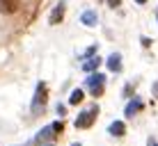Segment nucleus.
I'll use <instances>...</instances> for the list:
<instances>
[{
    "label": "nucleus",
    "instance_id": "f257e3e1",
    "mask_svg": "<svg viewBox=\"0 0 158 146\" xmlns=\"http://www.w3.org/2000/svg\"><path fill=\"white\" fill-rule=\"evenodd\" d=\"M96 114H99V107L96 105H92L89 110H85V112H80V116L76 119V128H89L92 123H94V119H96Z\"/></svg>",
    "mask_w": 158,
    "mask_h": 146
},
{
    "label": "nucleus",
    "instance_id": "f03ea898",
    "mask_svg": "<svg viewBox=\"0 0 158 146\" xmlns=\"http://www.w3.org/2000/svg\"><path fill=\"white\" fill-rule=\"evenodd\" d=\"M103 82H106V78H103L101 73H92L89 78H87V87H89V91H92V96H99L103 94Z\"/></svg>",
    "mask_w": 158,
    "mask_h": 146
},
{
    "label": "nucleus",
    "instance_id": "7ed1b4c3",
    "mask_svg": "<svg viewBox=\"0 0 158 146\" xmlns=\"http://www.w3.org/2000/svg\"><path fill=\"white\" fill-rule=\"evenodd\" d=\"M44 105H46V85L39 82L37 85V94H35V98H32V112L39 114L44 110Z\"/></svg>",
    "mask_w": 158,
    "mask_h": 146
},
{
    "label": "nucleus",
    "instance_id": "20e7f679",
    "mask_svg": "<svg viewBox=\"0 0 158 146\" xmlns=\"http://www.w3.org/2000/svg\"><path fill=\"white\" fill-rule=\"evenodd\" d=\"M142 107H144V105H142V98L133 96V98L128 101V105H126V110H124V114H126V116H133V114H138Z\"/></svg>",
    "mask_w": 158,
    "mask_h": 146
},
{
    "label": "nucleus",
    "instance_id": "39448f33",
    "mask_svg": "<svg viewBox=\"0 0 158 146\" xmlns=\"http://www.w3.org/2000/svg\"><path fill=\"white\" fill-rule=\"evenodd\" d=\"M64 7H67V2H64V0H60V2L55 5V9H53L51 12V25H57L60 21H62V16H64Z\"/></svg>",
    "mask_w": 158,
    "mask_h": 146
},
{
    "label": "nucleus",
    "instance_id": "423d86ee",
    "mask_svg": "<svg viewBox=\"0 0 158 146\" xmlns=\"http://www.w3.org/2000/svg\"><path fill=\"white\" fill-rule=\"evenodd\" d=\"M106 64H108V69H110L112 73H119L122 71V55H119V53H112V55L106 59Z\"/></svg>",
    "mask_w": 158,
    "mask_h": 146
},
{
    "label": "nucleus",
    "instance_id": "0eeeda50",
    "mask_svg": "<svg viewBox=\"0 0 158 146\" xmlns=\"http://www.w3.org/2000/svg\"><path fill=\"white\" fill-rule=\"evenodd\" d=\"M108 132H110L112 137H124V135H126V126H124V121H112L110 128H108Z\"/></svg>",
    "mask_w": 158,
    "mask_h": 146
},
{
    "label": "nucleus",
    "instance_id": "6e6552de",
    "mask_svg": "<svg viewBox=\"0 0 158 146\" xmlns=\"http://www.w3.org/2000/svg\"><path fill=\"white\" fill-rule=\"evenodd\" d=\"M53 137V126H46V128H44V130H39V135H37V137L35 139H32V144H44V142H48V139H51Z\"/></svg>",
    "mask_w": 158,
    "mask_h": 146
},
{
    "label": "nucleus",
    "instance_id": "1a4fd4ad",
    "mask_svg": "<svg viewBox=\"0 0 158 146\" xmlns=\"http://www.w3.org/2000/svg\"><path fill=\"white\" fill-rule=\"evenodd\" d=\"M80 21H83L85 25H96V12H92V9H87V12H83V16H80Z\"/></svg>",
    "mask_w": 158,
    "mask_h": 146
},
{
    "label": "nucleus",
    "instance_id": "9d476101",
    "mask_svg": "<svg viewBox=\"0 0 158 146\" xmlns=\"http://www.w3.org/2000/svg\"><path fill=\"white\" fill-rule=\"evenodd\" d=\"M99 64H101L99 57H87L85 64H83V69H85V71H94V69H99Z\"/></svg>",
    "mask_w": 158,
    "mask_h": 146
},
{
    "label": "nucleus",
    "instance_id": "9b49d317",
    "mask_svg": "<svg viewBox=\"0 0 158 146\" xmlns=\"http://www.w3.org/2000/svg\"><path fill=\"white\" fill-rule=\"evenodd\" d=\"M16 0H0V9L2 12H16Z\"/></svg>",
    "mask_w": 158,
    "mask_h": 146
},
{
    "label": "nucleus",
    "instance_id": "f8f14e48",
    "mask_svg": "<svg viewBox=\"0 0 158 146\" xmlns=\"http://www.w3.org/2000/svg\"><path fill=\"white\" fill-rule=\"evenodd\" d=\"M80 101H83V91H80V89H73V91H71V98H69V103H71V105H78Z\"/></svg>",
    "mask_w": 158,
    "mask_h": 146
},
{
    "label": "nucleus",
    "instance_id": "ddd939ff",
    "mask_svg": "<svg viewBox=\"0 0 158 146\" xmlns=\"http://www.w3.org/2000/svg\"><path fill=\"white\" fill-rule=\"evenodd\" d=\"M53 132H62V123H60V121L53 123Z\"/></svg>",
    "mask_w": 158,
    "mask_h": 146
},
{
    "label": "nucleus",
    "instance_id": "4468645a",
    "mask_svg": "<svg viewBox=\"0 0 158 146\" xmlns=\"http://www.w3.org/2000/svg\"><path fill=\"white\" fill-rule=\"evenodd\" d=\"M131 94H133V85H128V87L124 89V96H131Z\"/></svg>",
    "mask_w": 158,
    "mask_h": 146
},
{
    "label": "nucleus",
    "instance_id": "2eb2a0df",
    "mask_svg": "<svg viewBox=\"0 0 158 146\" xmlns=\"http://www.w3.org/2000/svg\"><path fill=\"white\" fill-rule=\"evenodd\" d=\"M147 146H158V142H156V137H149V142H147Z\"/></svg>",
    "mask_w": 158,
    "mask_h": 146
},
{
    "label": "nucleus",
    "instance_id": "dca6fc26",
    "mask_svg": "<svg viewBox=\"0 0 158 146\" xmlns=\"http://www.w3.org/2000/svg\"><path fill=\"white\" fill-rule=\"evenodd\" d=\"M151 91H154V96L158 98V82H154V87H151Z\"/></svg>",
    "mask_w": 158,
    "mask_h": 146
},
{
    "label": "nucleus",
    "instance_id": "f3484780",
    "mask_svg": "<svg viewBox=\"0 0 158 146\" xmlns=\"http://www.w3.org/2000/svg\"><path fill=\"white\" fill-rule=\"evenodd\" d=\"M110 2V7H119V0H108Z\"/></svg>",
    "mask_w": 158,
    "mask_h": 146
},
{
    "label": "nucleus",
    "instance_id": "a211bd4d",
    "mask_svg": "<svg viewBox=\"0 0 158 146\" xmlns=\"http://www.w3.org/2000/svg\"><path fill=\"white\" fill-rule=\"evenodd\" d=\"M135 2H138V5H144V2H147V0H135Z\"/></svg>",
    "mask_w": 158,
    "mask_h": 146
},
{
    "label": "nucleus",
    "instance_id": "6ab92c4d",
    "mask_svg": "<svg viewBox=\"0 0 158 146\" xmlns=\"http://www.w3.org/2000/svg\"><path fill=\"white\" fill-rule=\"evenodd\" d=\"M73 146H80V144H73Z\"/></svg>",
    "mask_w": 158,
    "mask_h": 146
},
{
    "label": "nucleus",
    "instance_id": "aec40b11",
    "mask_svg": "<svg viewBox=\"0 0 158 146\" xmlns=\"http://www.w3.org/2000/svg\"><path fill=\"white\" fill-rule=\"evenodd\" d=\"M46 146H53V144H46Z\"/></svg>",
    "mask_w": 158,
    "mask_h": 146
},
{
    "label": "nucleus",
    "instance_id": "412c9836",
    "mask_svg": "<svg viewBox=\"0 0 158 146\" xmlns=\"http://www.w3.org/2000/svg\"><path fill=\"white\" fill-rule=\"evenodd\" d=\"M156 16H158V12H156Z\"/></svg>",
    "mask_w": 158,
    "mask_h": 146
}]
</instances>
